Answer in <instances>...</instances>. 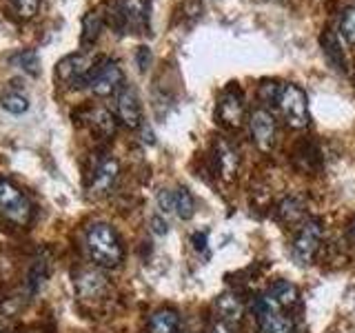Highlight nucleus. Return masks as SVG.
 <instances>
[{"label": "nucleus", "instance_id": "3", "mask_svg": "<svg viewBox=\"0 0 355 333\" xmlns=\"http://www.w3.org/2000/svg\"><path fill=\"white\" fill-rule=\"evenodd\" d=\"M0 214L18 227H27L33 218L31 200L7 178H0Z\"/></svg>", "mask_w": 355, "mask_h": 333}, {"label": "nucleus", "instance_id": "8", "mask_svg": "<svg viewBox=\"0 0 355 333\" xmlns=\"http://www.w3.org/2000/svg\"><path fill=\"white\" fill-rule=\"evenodd\" d=\"M249 131H251V138L255 142V147L260 151L269 153L275 147V136H277V125H275V118L269 109L258 107L251 111L249 116Z\"/></svg>", "mask_w": 355, "mask_h": 333}, {"label": "nucleus", "instance_id": "15", "mask_svg": "<svg viewBox=\"0 0 355 333\" xmlns=\"http://www.w3.org/2000/svg\"><path fill=\"white\" fill-rule=\"evenodd\" d=\"M216 311L220 316V322H225V325H233V322H240L242 316H244V305L238 296L233 293H222L218 296L216 300Z\"/></svg>", "mask_w": 355, "mask_h": 333}, {"label": "nucleus", "instance_id": "17", "mask_svg": "<svg viewBox=\"0 0 355 333\" xmlns=\"http://www.w3.org/2000/svg\"><path fill=\"white\" fill-rule=\"evenodd\" d=\"M269 302H273L275 307H280V309H286V307H291L297 302V287L291 284V282H286V280H277L269 287V291H266L264 296Z\"/></svg>", "mask_w": 355, "mask_h": 333}, {"label": "nucleus", "instance_id": "29", "mask_svg": "<svg viewBox=\"0 0 355 333\" xmlns=\"http://www.w3.org/2000/svg\"><path fill=\"white\" fill-rule=\"evenodd\" d=\"M136 60H138L140 71H147V69H149V65H151V51H149V47H138Z\"/></svg>", "mask_w": 355, "mask_h": 333}, {"label": "nucleus", "instance_id": "34", "mask_svg": "<svg viewBox=\"0 0 355 333\" xmlns=\"http://www.w3.org/2000/svg\"><path fill=\"white\" fill-rule=\"evenodd\" d=\"M0 333H3V331H0Z\"/></svg>", "mask_w": 355, "mask_h": 333}, {"label": "nucleus", "instance_id": "22", "mask_svg": "<svg viewBox=\"0 0 355 333\" xmlns=\"http://www.w3.org/2000/svg\"><path fill=\"white\" fill-rule=\"evenodd\" d=\"M100 29H103V14L98 9L89 11V14L83 18V36L80 42L83 44H94L96 38L100 36Z\"/></svg>", "mask_w": 355, "mask_h": 333}, {"label": "nucleus", "instance_id": "1", "mask_svg": "<svg viewBox=\"0 0 355 333\" xmlns=\"http://www.w3.org/2000/svg\"><path fill=\"white\" fill-rule=\"evenodd\" d=\"M85 247L92 262L98 264L100 269H116L125 258V247H122L118 231L107 222H96L89 227Z\"/></svg>", "mask_w": 355, "mask_h": 333}, {"label": "nucleus", "instance_id": "33", "mask_svg": "<svg viewBox=\"0 0 355 333\" xmlns=\"http://www.w3.org/2000/svg\"><path fill=\"white\" fill-rule=\"evenodd\" d=\"M349 236H351V240L355 242V218L351 220V225H349Z\"/></svg>", "mask_w": 355, "mask_h": 333}, {"label": "nucleus", "instance_id": "28", "mask_svg": "<svg viewBox=\"0 0 355 333\" xmlns=\"http://www.w3.org/2000/svg\"><path fill=\"white\" fill-rule=\"evenodd\" d=\"M158 209L164 216L175 214V191H171V189H162L158 194Z\"/></svg>", "mask_w": 355, "mask_h": 333}, {"label": "nucleus", "instance_id": "16", "mask_svg": "<svg viewBox=\"0 0 355 333\" xmlns=\"http://www.w3.org/2000/svg\"><path fill=\"white\" fill-rule=\"evenodd\" d=\"M178 331H180V316L173 309L155 311L147 322V333H178Z\"/></svg>", "mask_w": 355, "mask_h": 333}, {"label": "nucleus", "instance_id": "5", "mask_svg": "<svg viewBox=\"0 0 355 333\" xmlns=\"http://www.w3.org/2000/svg\"><path fill=\"white\" fill-rule=\"evenodd\" d=\"M322 238H324V227H322V222L315 218H306L302 225H300V231L295 233V240L291 247L295 262L302 266L313 262L320 251Z\"/></svg>", "mask_w": 355, "mask_h": 333}, {"label": "nucleus", "instance_id": "18", "mask_svg": "<svg viewBox=\"0 0 355 333\" xmlns=\"http://www.w3.org/2000/svg\"><path fill=\"white\" fill-rule=\"evenodd\" d=\"M47 278H49V258H47V255H38V258L31 262L27 280H25L27 293L29 296L38 293L42 289V284L47 282Z\"/></svg>", "mask_w": 355, "mask_h": 333}, {"label": "nucleus", "instance_id": "27", "mask_svg": "<svg viewBox=\"0 0 355 333\" xmlns=\"http://www.w3.org/2000/svg\"><path fill=\"white\" fill-rule=\"evenodd\" d=\"M280 89L282 85L275 83V80H266L260 85V100L264 105H277V98H280Z\"/></svg>", "mask_w": 355, "mask_h": 333}, {"label": "nucleus", "instance_id": "9", "mask_svg": "<svg viewBox=\"0 0 355 333\" xmlns=\"http://www.w3.org/2000/svg\"><path fill=\"white\" fill-rule=\"evenodd\" d=\"M255 309H258V316H260V331L262 333H293L295 331L291 316H286L284 309L275 307L266 298H260Z\"/></svg>", "mask_w": 355, "mask_h": 333}, {"label": "nucleus", "instance_id": "2", "mask_svg": "<svg viewBox=\"0 0 355 333\" xmlns=\"http://www.w3.org/2000/svg\"><path fill=\"white\" fill-rule=\"evenodd\" d=\"M277 107H280L284 122L291 129H304L311 122L309 114V98L302 87L295 83H284L280 89V98H277Z\"/></svg>", "mask_w": 355, "mask_h": 333}, {"label": "nucleus", "instance_id": "11", "mask_svg": "<svg viewBox=\"0 0 355 333\" xmlns=\"http://www.w3.org/2000/svg\"><path fill=\"white\" fill-rule=\"evenodd\" d=\"M120 173V164L116 158H103L92 171V178H89V191L94 196H105L114 189L116 180Z\"/></svg>", "mask_w": 355, "mask_h": 333}, {"label": "nucleus", "instance_id": "10", "mask_svg": "<svg viewBox=\"0 0 355 333\" xmlns=\"http://www.w3.org/2000/svg\"><path fill=\"white\" fill-rule=\"evenodd\" d=\"M116 114H118V120L122 122V125L129 127V129H138L142 125V105H140L138 92L131 85H125L118 92Z\"/></svg>", "mask_w": 355, "mask_h": 333}, {"label": "nucleus", "instance_id": "25", "mask_svg": "<svg viewBox=\"0 0 355 333\" xmlns=\"http://www.w3.org/2000/svg\"><path fill=\"white\" fill-rule=\"evenodd\" d=\"M14 62L27 74H38L40 71V58L33 49H22L20 53L14 56Z\"/></svg>", "mask_w": 355, "mask_h": 333}, {"label": "nucleus", "instance_id": "19", "mask_svg": "<svg viewBox=\"0 0 355 333\" xmlns=\"http://www.w3.org/2000/svg\"><path fill=\"white\" fill-rule=\"evenodd\" d=\"M277 218H280L284 225H295V222H304V207L297 198H284L280 205H277Z\"/></svg>", "mask_w": 355, "mask_h": 333}, {"label": "nucleus", "instance_id": "14", "mask_svg": "<svg viewBox=\"0 0 355 333\" xmlns=\"http://www.w3.org/2000/svg\"><path fill=\"white\" fill-rule=\"evenodd\" d=\"M320 44H322V53L329 60V65L336 71H347V58H344V51L340 47V38L336 31H324L320 36Z\"/></svg>", "mask_w": 355, "mask_h": 333}, {"label": "nucleus", "instance_id": "4", "mask_svg": "<svg viewBox=\"0 0 355 333\" xmlns=\"http://www.w3.org/2000/svg\"><path fill=\"white\" fill-rule=\"evenodd\" d=\"M122 87H125V74H122V67L118 65V60H111V58L100 60L87 80L89 92L100 98L114 96Z\"/></svg>", "mask_w": 355, "mask_h": 333}, {"label": "nucleus", "instance_id": "20", "mask_svg": "<svg viewBox=\"0 0 355 333\" xmlns=\"http://www.w3.org/2000/svg\"><path fill=\"white\" fill-rule=\"evenodd\" d=\"M89 120H92L94 131L100 133V136L109 138V136H114V133H116V118H114L111 111H107L103 107L94 109L92 114H89Z\"/></svg>", "mask_w": 355, "mask_h": 333}, {"label": "nucleus", "instance_id": "24", "mask_svg": "<svg viewBox=\"0 0 355 333\" xmlns=\"http://www.w3.org/2000/svg\"><path fill=\"white\" fill-rule=\"evenodd\" d=\"M340 33L349 44H355V5H349L340 14Z\"/></svg>", "mask_w": 355, "mask_h": 333}, {"label": "nucleus", "instance_id": "31", "mask_svg": "<svg viewBox=\"0 0 355 333\" xmlns=\"http://www.w3.org/2000/svg\"><path fill=\"white\" fill-rule=\"evenodd\" d=\"M193 242H196V249H205L207 247V233H202V236H200V233H196Z\"/></svg>", "mask_w": 355, "mask_h": 333}, {"label": "nucleus", "instance_id": "6", "mask_svg": "<svg viewBox=\"0 0 355 333\" xmlns=\"http://www.w3.org/2000/svg\"><path fill=\"white\" fill-rule=\"evenodd\" d=\"M96 65L98 62L94 60L92 53L78 51L71 56H64V58L55 65V76L60 78V83L69 87H87V80Z\"/></svg>", "mask_w": 355, "mask_h": 333}, {"label": "nucleus", "instance_id": "26", "mask_svg": "<svg viewBox=\"0 0 355 333\" xmlns=\"http://www.w3.org/2000/svg\"><path fill=\"white\" fill-rule=\"evenodd\" d=\"M11 11L18 16V18H31L38 14V7H40V0H7Z\"/></svg>", "mask_w": 355, "mask_h": 333}, {"label": "nucleus", "instance_id": "30", "mask_svg": "<svg viewBox=\"0 0 355 333\" xmlns=\"http://www.w3.org/2000/svg\"><path fill=\"white\" fill-rule=\"evenodd\" d=\"M151 225H153V231H155V233H166V222H164V220L153 218V220H151Z\"/></svg>", "mask_w": 355, "mask_h": 333}, {"label": "nucleus", "instance_id": "7", "mask_svg": "<svg viewBox=\"0 0 355 333\" xmlns=\"http://www.w3.org/2000/svg\"><path fill=\"white\" fill-rule=\"evenodd\" d=\"M216 120L227 129H238L244 122V94L238 83H231L218 98Z\"/></svg>", "mask_w": 355, "mask_h": 333}, {"label": "nucleus", "instance_id": "12", "mask_svg": "<svg viewBox=\"0 0 355 333\" xmlns=\"http://www.w3.org/2000/svg\"><path fill=\"white\" fill-rule=\"evenodd\" d=\"M214 160H216V171L222 180H236V176L240 171V153L227 140H218L216 142V151H214Z\"/></svg>", "mask_w": 355, "mask_h": 333}, {"label": "nucleus", "instance_id": "23", "mask_svg": "<svg viewBox=\"0 0 355 333\" xmlns=\"http://www.w3.org/2000/svg\"><path fill=\"white\" fill-rule=\"evenodd\" d=\"M175 216L180 220H191L196 216V200L184 187L175 189Z\"/></svg>", "mask_w": 355, "mask_h": 333}, {"label": "nucleus", "instance_id": "13", "mask_svg": "<svg viewBox=\"0 0 355 333\" xmlns=\"http://www.w3.org/2000/svg\"><path fill=\"white\" fill-rule=\"evenodd\" d=\"M76 289H78V296L80 298L98 300V298H103L109 289L107 275L103 271H96V269H85L76 278Z\"/></svg>", "mask_w": 355, "mask_h": 333}, {"label": "nucleus", "instance_id": "21", "mask_svg": "<svg viewBox=\"0 0 355 333\" xmlns=\"http://www.w3.org/2000/svg\"><path fill=\"white\" fill-rule=\"evenodd\" d=\"M0 107H3L5 111H9V114H25V111L29 109V98L18 92V89H7V92L0 96Z\"/></svg>", "mask_w": 355, "mask_h": 333}, {"label": "nucleus", "instance_id": "32", "mask_svg": "<svg viewBox=\"0 0 355 333\" xmlns=\"http://www.w3.org/2000/svg\"><path fill=\"white\" fill-rule=\"evenodd\" d=\"M211 333H233L229 325H225V322H218V325L211 329Z\"/></svg>", "mask_w": 355, "mask_h": 333}]
</instances>
